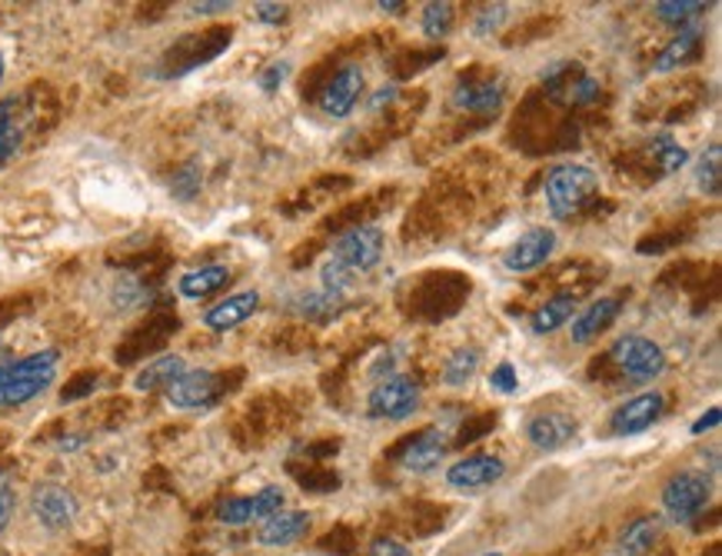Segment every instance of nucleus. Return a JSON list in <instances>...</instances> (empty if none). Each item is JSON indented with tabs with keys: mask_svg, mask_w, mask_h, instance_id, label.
Masks as SVG:
<instances>
[{
	"mask_svg": "<svg viewBox=\"0 0 722 556\" xmlns=\"http://www.w3.org/2000/svg\"><path fill=\"white\" fill-rule=\"evenodd\" d=\"M593 100H600V80L593 77V74H580L576 77V84H572V94H569V103H576V107H583V103H593Z\"/></svg>",
	"mask_w": 722,
	"mask_h": 556,
	"instance_id": "obj_33",
	"label": "nucleus"
},
{
	"mask_svg": "<svg viewBox=\"0 0 722 556\" xmlns=\"http://www.w3.org/2000/svg\"><path fill=\"white\" fill-rule=\"evenodd\" d=\"M220 396V377L210 370H187L167 386V400L177 410H204Z\"/></svg>",
	"mask_w": 722,
	"mask_h": 556,
	"instance_id": "obj_9",
	"label": "nucleus"
},
{
	"mask_svg": "<svg viewBox=\"0 0 722 556\" xmlns=\"http://www.w3.org/2000/svg\"><path fill=\"white\" fill-rule=\"evenodd\" d=\"M702 11H705L702 0H659L656 4V18L666 24H686L689 18H696Z\"/></svg>",
	"mask_w": 722,
	"mask_h": 556,
	"instance_id": "obj_30",
	"label": "nucleus"
},
{
	"mask_svg": "<svg viewBox=\"0 0 722 556\" xmlns=\"http://www.w3.org/2000/svg\"><path fill=\"white\" fill-rule=\"evenodd\" d=\"M217 516H220V523H227V526H243V523L253 520V503H250V497H233V500L220 503Z\"/></svg>",
	"mask_w": 722,
	"mask_h": 556,
	"instance_id": "obj_31",
	"label": "nucleus"
},
{
	"mask_svg": "<svg viewBox=\"0 0 722 556\" xmlns=\"http://www.w3.org/2000/svg\"><path fill=\"white\" fill-rule=\"evenodd\" d=\"M360 97H363V70L357 64H347L320 90V110L327 117H347Z\"/></svg>",
	"mask_w": 722,
	"mask_h": 556,
	"instance_id": "obj_10",
	"label": "nucleus"
},
{
	"mask_svg": "<svg viewBox=\"0 0 722 556\" xmlns=\"http://www.w3.org/2000/svg\"><path fill=\"white\" fill-rule=\"evenodd\" d=\"M696 181H699L702 194L719 197V190H722V148L719 144H709V151L699 157Z\"/></svg>",
	"mask_w": 722,
	"mask_h": 556,
	"instance_id": "obj_28",
	"label": "nucleus"
},
{
	"mask_svg": "<svg viewBox=\"0 0 722 556\" xmlns=\"http://www.w3.org/2000/svg\"><path fill=\"white\" fill-rule=\"evenodd\" d=\"M503 18H506V4H496V8H486V11L480 14V21H477V34L483 37V34H490V31H496V28L503 24Z\"/></svg>",
	"mask_w": 722,
	"mask_h": 556,
	"instance_id": "obj_37",
	"label": "nucleus"
},
{
	"mask_svg": "<svg viewBox=\"0 0 722 556\" xmlns=\"http://www.w3.org/2000/svg\"><path fill=\"white\" fill-rule=\"evenodd\" d=\"M493 424H496V416H483L480 424H470V427H463V434H460V440H457V444L463 447V444H473V440H480L486 430H493Z\"/></svg>",
	"mask_w": 722,
	"mask_h": 556,
	"instance_id": "obj_39",
	"label": "nucleus"
},
{
	"mask_svg": "<svg viewBox=\"0 0 722 556\" xmlns=\"http://www.w3.org/2000/svg\"><path fill=\"white\" fill-rule=\"evenodd\" d=\"M31 506L37 513V520L47 530H67L77 516V500L70 490L57 487V483H41L31 497Z\"/></svg>",
	"mask_w": 722,
	"mask_h": 556,
	"instance_id": "obj_12",
	"label": "nucleus"
},
{
	"mask_svg": "<svg viewBox=\"0 0 722 556\" xmlns=\"http://www.w3.org/2000/svg\"><path fill=\"white\" fill-rule=\"evenodd\" d=\"M227 8H230L227 0H207V4H190L194 14H220V11H227Z\"/></svg>",
	"mask_w": 722,
	"mask_h": 556,
	"instance_id": "obj_43",
	"label": "nucleus"
},
{
	"mask_svg": "<svg viewBox=\"0 0 722 556\" xmlns=\"http://www.w3.org/2000/svg\"><path fill=\"white\" fill-rule=\"evenodd\" d=\"M250 503H253V520H266V516L280 513V506H283V490H280V487H263L256 497H250Z\"/></svg>",
	"mask_w": 722,
	"mask_h": 556,
	"instance_id": "obj_32",
	"label": "nucleus"
},
{
	"mask_svg": "<svg viewBox=\"0 0 722 556\" xmlns=\"http://www.w3.org/2000/svg\"><path fill=\"white\" fill-rule=\"evenodd\" d=\"M572 314H576V297H572V294H559V297L546 301V304L529 317V330H533L536 337H546V334L566 327Z\"/></svg>",
	"mask_w": 722,
	"mask_h": 556,
	"instance_id": "obj_23",
	"label": "nucleus"
},
{
	"mask_svg": "<svg viewBox=\"0 0 722 556\" xmlns=\"http://www.w3.org/2000/svg\"><path fill=\"white\" fill-rule=\"evenodd\" d=\"M61 353L57 350H41L24 360L0 367V406H24L28 400L41 396L54 377H57Z\"/></svg>",
	"mask_w": 722,
	"mask_h": 556,
	"instance_id": "obj_2",
	"label": "nucleus"
},
{
	"mask_svg": "<svg viewBox=\"0 0 722 556\" xmlns=\"http://www.w3.org/2000/svg\"><path fill=\"white\" fill-rule=\"evenodd\" d=\"M486 556H500V553H486Z\"/></svg>",
	"mask_w": 722,
	"mask_h": 556,
	"instance_id": "obj_47",
	"label": "nucleus"
},
{
	"mask_svg": "<svg viewBox=\"0 0 722 556\" xmlns=\"http://www.w3.org/2000/svg\"><path fill=\"white\" fill-rule=\"evenodd\" d=\"M419 383L409 377H390L383 383H376L367 396V410L376 421H406L419 410Z\"/></svg>",
	"mask_w": 722,
	"mask_h": 556,
	"instance_id": "obj_3",
	"label": "nucleus"
},
{
	"mask_svg": "<svg viewBox=\"0 0 722 556\" xmlns=\"http://www.w3.org/2000/svg\"><path fill=\"white\" fill-rule=\"evenodd\" d=\"M613 360L616 367L633 377V380H653L666 370V353L659 344L646 340V337H623L613 347Z\"/></svg>",
	"mask_w": 722,
	"mask_h": 556,
	"instance_id": "obj_6",
	"label": "nucleus"
},
{
	"mask_svg": "<svg viewBox=\"0 0 722 556\" xmlns=\"http://www.w3.org/2000/svg\"><path fill=\"white\" fill-rule=\"evenodd\" d=\"M506 473V464L500 457H490V454H477V457H467L460 464L450 467L447 473V483L457 487V490H486L493 487L500 477Z\"/></svg>",
	"mask_w": 722,
	"mask_h": 556,
	"instance_id": "obj_13",
	"label": "nucleus"
},
{
	"mask_svg": "<svg viewBox=\"0 0 722 556\" xmlns=\"http://www.w3.org/2000/svg\"><path fill=\"white\" fill-rule=\"evenodd\" d=\"M286 77H291V64H286V61H273V64L260 74V87H263L266 94H273Z\"/></svg>",
	"mask_w": 722,
	"mask_h": 556,
	"instance_id": "obj_36",
	"label": "nucleus"
},
{
	"mask_svg": "<svg viewBox=\"0 0 722 556\" xmlns=\"http://www.w3.org/2000/svg\"><path fill=\"white\" fill-rule=\"evenodd\" d=\"M256 307H260V294L256 291H243V294H233V297L220 301L217 307H210L204 314V324L210 330H217V334H227V330L240 327L243 320H250Z\"/></svg>",
	"mask_w": 722,
	"mask_h": 556,
	"instance_id": "obj_18",
	"label": "nucleus"
},
{
	"mask_svg": "<svg viewBox=\"0 0 722 556\" xmlns=\"http://www.w3.org/2000/svg\"><path fill=\"white\" fill-rule=\"evenodd\" d=\"M480 360H483V353H480L477 347H460V350H453L450 360H447V367H444V383H447V386H463V383H470L473 373L480 370Z\"/></svg>",
	"mask_w": 722,
	"mask_h": 556,
	"instance_id": "obj_26",
	"label": "nucleus"
},
{
	"mask_svg": "<svg viewBox=\"0 0 722 556\" xmlns=\"http://www.w3.org/2000/svg\"><path fill=\"white\" fill-rule=\"evenodd\" d=\"M453 31V4H426L423 8V34L429 41H444Z\"/></svg>",
	"mask_w": 722,
	"mask_h": 556,
	"instance_id": "obj_29",
	"label": "nucleus"
},
{
	"mask_svg": "<svg viewBox=\"0 0 722 556\" xmlns=\"http://www.w3.org/2000/svg\"><path fill=\"white\" fill-rule=\"evenodd\" d=\"M444 457H447V437L440 430H423L416 440L406 444V450L400 454V464L409 473H429L433 467H440Z\"/></svg>",
	"mask_w": 722,
	"mask_h": 556,
	"instance_id": "obj_16",
	"label": "nucleus"
},
{
	"mask_svg": "<svg viewBox=\"0 0 722 556\" xmlns=\"http://www.w3.org/2000/svg\"><path fill=\"white\" fill-rule=\"evenodd\" d=\"M180 373H187V363H184V357H177V353H164V357L151 360L147 367H143V370L136 373L133 386H136L140 393H151V390L171 386V383H174Z\"/></svg>",
	"mask_w": 722,
	"mask_h": 556,
	"instance_id": "obj_22",
	"label": "nucleus"
},
{
	"mask_svg": "<svg viewBox=\"0 0 722 556\" xmlns=\"http://www.w3.org/2000/svg\"><path fill=\"white\" fill-rule=\"evenodd\" d=\"M370 556H413L400 539H390V536H380L370 543Z\"/></svg>",
	"mask_w": 722,
	"mask_h": 556,
	"instance_id": "obj_38",
	"label": "nucleus"
},
{
	"mask_svg": "<svg viewBox=\"0 0 722 556\" xmlns=\"http://www.w3.org/2000/svg\"><path fill=\"white\" fill-rule=\"evenodd\" d=\"M572 437H576V421H572L569 413H559V410L536 413L533 421L526 424V440H529L536 450H559V447H566Z\"/></svg>",
	"mask_w": 722,
	"mask_h": 556,
	"instance_id": "obj_14",
	"label": "nucleus"
},
{
	"mask_svg": "<svg viewBox=\"0 0 722 556\" xmlns=\"http://www.w3.org/2000/svg\"><path fill=\"white\" fill-rule=\"evenodd\" d=\"M600 194V177L587 164H562L546 177V207L553 220H569L583 214Z\"/></svg>",
	"mask_w": 722,
	"mask_h": 556,
	"instance_id": "obj_1",
	"label": "nucleus"
},
{
	"mask_svg": "<svg viewBox=\"0 0 722 556\" xmlns=\"http://www.w3.org/2000/svg\"><path fill=\"white\" fill-rule=\"evenodd\" d=\"M553 250H556V233L549 227H533L503 253V266L510 273H529L543 266L553 257Z\"/></svg>",
	"mask_w": 722,
	"mask_h": 556,
	"instance_id": "obj_8",
	"label": "nucleus"
},
{
	"mask_svg": "<svg viewBox=\"0 0 722 556\" xmlns=\"http://www.w3.org/2000/svg\"><path fill=\"white\" fill-rule=\"evenodd\" d=\"M383 230L380 227H370V224H360L353 230H347L337 243H333V263H340L343 270L350 273H363L370 266L380 263L383 257Z\"/></svg>",
	"mask_w": 722,
	"mask_h": 556,
	"instance_id": "obj_5",
	"label": "nucleus"
},
{
	"mask_svg": "<svg viewBox=\"0 0 722 556\" xmlns=\"http://www.w3.org/2000/svg\"><path fill=\"white\" fill-rule=\"evenodd\" d=\"M490 386H493L496 393H516V390H519L516 367H513V363H500V367L490 373Z\"/></svg>",
	"mask_w": 722,
	"mask_h": 556,
	"instance_id": "obj_35",
	"label": "nucleus"
},
{
	"mask_svg": "<svg viewBox=\"0 0 722 556\" xmlns=\"http://www.w3.org/2000/svg\"><path fill=\"white\" fill-rule=\"evenodd\" d=\"M656 536H659V523H656L653 516H639V520H633V523L623 530V536H620V553H623V556H643V553L653 549Z\"/></svg>",
	"mask_w": 722,
	"mask_h": 556,
	"instance_id": "obj_25",
	"label": "nucleus"
},
{
	"mask_svg": "<svg viewBox=\"0 0 722 556\" xmlns=\"http://www.w3.org/2000/svg\"><path fill=\"white\" fill-rule=\"evenodd\" d=\"M227 284H230V270H227L223 263H207V266H197V270L184 273L180 284H177V291H180L187 301H204V297L223 291Z\"/></svg>",
	"mask_w": 722,
	"mask_h": 556,
	"instance_id": "obj_20",
	"label": "nucleus"
},
{
	"mask_svg": "<svg viewBox=\"0 0 722 556\" xmlns=\"http://www.w3.org/2000/svg\"><path fill=\"white\" fill-rule=\"evenodd\" d=\"M663 403H666V400H663V393H656V390L626 400V403L613 413L610 430H613L616 437H636V434L649 430V427L659 421V416H663Z\"/></svg>",
	"mask_w": 722,
	"mask_h": 556,
	"instance_id": "obj_7",
	"label": "nucleus"
},
{
	"mask_svg": "<svg viewBox=\"0 0 722 556\" xmlns=\"http://www.w3.org/2000/svg\"><path fill=\"white\" fill-rule=\"evenodd\" d=\"M623 304L616 297H603V301H593L580 317L572 320V344H590L597 340L616 317H620Z\"/></svg>",
	"mask_w": 722,
	"mask_h": 556,
	"instance_id": "obj_19",
	"label": "nucleus"
},
{
	"mask_svg": "<svg viewBox=\"0 0 722 556\" xmlns=\"http://www.w3.org/2000/svg\"><path fill=\"white\" fill-rule=\"evenodd\" d=\"M403 8L406 4H400V0H383V4H380V11H390V14H403Z\"/></svg>",
	"mask_w": 722,
	"mask_h": 556,
	"instance_id": "obj_45",
	"label": "nucleus"
},
{
	"mask_svg": "<svg viewBox=\"0 0 722 556\" xmlns=\"http://www.w3.org/2000/svg\"><path fill=\"white\" fill-rule=\"evenodd\" d=\"M4 70H8V61H4V54H0V80H4Z\"/></svg>",
	"mask_w": 722,
	"mask_h": 556,
	"instance_id": "obj_46",
	"label": "nucleus"
},
{
	"mask_svg": "<svg viewBox=\"0 0 722 556\" xmlns=\"http://www.w3.org/2000/svg\"><path fill=\"white\" fill-rule=\"evenodd\" d=\"M256 18L263 24H280L286 18V8L283 4H256Z\"/></svg>",
	"mask_w": 722,
	"mask_h": 556,
	"instance_id": "obj_41",
	"label": "nucleus"
},
{
	"mask_svg": "<svg viewBox=\"0 0 722 556\" xmlns=\"http://www.w3.org/2000/svg\"><path fill=\"white\" fill-rule=\"evenodd\" d=\"M699 54H702V31H699V28H682V31L672 37V44L656 57L653 70H656V74H669V70H676V67H682V64H692Z\"/></svg>",
	"mask_w": 722,
	"mask_h": 556,
	"instance_id": "obj_21",
	"label": "nucleus"
},
{
	"mask_svg": "<svg viewBox=\"0 0 722 556\" xmlns=\"http://www.w3.org/2000/svg\"><path fill=\"white\" fill-rule=\"evenodd\" d=\"M453 103L460 110H473V113H493L503 103V87L500 84H460L453 90Z\"/></svg>",
	"mask_w": 722,
	"mask_h": 556,
	"instance_id": "obj_24",
	"label": "nucleus"
},
{
	"mask_svg": "<svg viewBox=\"0 0 722 556\" xmlns=\"http://www.w3.org/2000/svg\"><path fill=\"white\" fill-rule=\"evenodd\" d=\"M11 516H14V490L0 493V533H4V526L11 523Z\"/></svg>",
	"mask_w": 722,
	"mask_h": 556,
	"instance_id": "obj_42",
	"label": "nucleus"
},
{
	"mask_svg": "<svg viewBox=\"0 0 722 556\" xmlns=\"http://www.w3.org/2000/svg\"><path fill=\"white\" fill-rule=\"evenodd\" d=\"M304 490H317V493H327V490H337L340 487V477L333 470H307V473H297Z\"/></svg>",
	"mask_w": 722,
	"mask_h": 556,
	"instance_id": "obj_34",
	"label": "nucleus"
},
{
	"mask_svg": "<svg viewBox=\"0 0 722 556\" xmlns=\"http://www.w3.org/2000/svg\"><path fill=\"white\" fill-rule=\"evenodd\" d=\"M719 421H722V410L719 406H709V413H702L699 421L689 427V434H696V437H702L705 430H712V427H719Z\"/></svg>",
	"mask_w": 722,
	"mask_h": 556,
	"instance_id": "obj_40",
	"label": "nucleus"
},
{
	"mask_svg": "<svg viewBox=\"0 0 722 556\" xmlns=\"http://www.w3.org/2000/svg\"><path fill=\"white\" fill-rule=\"evenodd\" d=\"M31 110H24V97H8L0 103V167H4L24 144L28 133V117Z\"/></svg>",
	"mask_w": 722,
	"mask_h": 556,
	"instance_id": "obj_15",
	"label": "nucleus"
},
{
	"mask_svg": "<svg viewBox=\"0 0 722 556\" xmlns=\"http://www.w3.org/2000/svg\"><path fill=\"white\" fill-rule=\"evenodd\" d=\"M709 497H712L709 477H702V473H696V470H682V473H676V477L666 483V490H663V506H666L669 520L689 523V520H696V516L705 510Z\"/></svg>",
	"mask_w": 722,
	"mask_h": 556,
	"instance_id": "obj_4",
	"label": "nucleus"
},
{
	"mask_svg": "<svg viewBox=\"0 0 722 556\" xmlns=\"http://www.w3.org/2000/svg\"><path fill=\"white\" fill-rule=\"evenodd\" d=\"M393 97H396V87H393V84H386V87H383V90H376V97H373V100H370V107H373V110H376V107H380V103H390V100H393Z\"/></svg>",
	"mask_w": 722,
	"mask_h": 556,
	"instance_id": "obj_44",
	"label": "nucleus"
},
{
	"mask_svg": "<svg viewBox=\"0 0 722 556\" xmlns=\"http://www.w3.org/2000/svg\"><path fill=\"white\" fill-rule=\"evenodd\" d=\"M307 530H310V513H304V510H280V513H273V516L263 520L256 539H260L263 546H291V543H297Z\"/></svg>",
	"mask_w": 722,
	"mask_h": 556,
	"instance_id": "obj_17",
	"label": "nucleus"
},
{
	"mask_svg": "<svg viewBox=\"0 0 722 556\" xmlns=\"http://www.w3.org/2000/svg\"><path fill=\"white\" fill-rule=\"evenodd\" d=\"M230 44V31H223V28H217V31H207V34H197V37H187V41H180L171 54H167V61L174 64V61H180L177 67H171L167 74L171 77H177V74H187V70H194V67H200V64H207V61H214L223 47Z\"/></svg>",
	"mask_w": 722,
	"mask_h": 556,
	"instance_id": "obj_11",
	"label": "nucleus"
},
{
	"mask_svg": "<svg viewBox=\"0 0 722 556\" xmlns=\"http://www.w3.org/2000/svg\"><path fill=\"white\" fill-rule=\"evenodd\" d=\"M649 157L656 161L659 174H676L689 161L686 148H679L672 137H653V141H649Z\"/></svg>",
	"mask_w": 722,
	"mask_h": 556,
	"instance_id": "obj_27",
	"label": "nucleus"
}]
</instances>
